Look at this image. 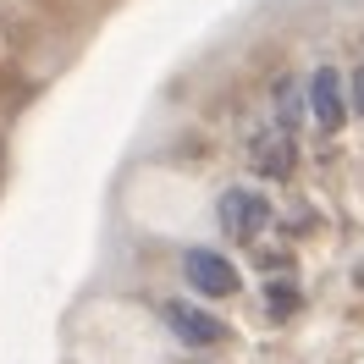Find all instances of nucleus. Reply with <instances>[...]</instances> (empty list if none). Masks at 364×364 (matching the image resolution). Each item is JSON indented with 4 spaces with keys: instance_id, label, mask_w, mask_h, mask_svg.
I'll return each mask as SVG.
<instances>
[{
    "instance_id": "1",
    "label": "nucleus",
    "mask_w": 364,
    "mask_h": 364,
    "mask_svg": "<svg viewBox=\"0 0 364 364\" xmlns=\"http://www.w3.org/2000/svg\"><path fill=\"white\" fill-rule=\"evenodd\" d=\"M155 309H160V320H166V331L177 342H188V348H215V342H227V320H215L210 309L188 304V298H160Z\"/></svg>"
},
{
    "instance_id": "2",
    "label": "nucleus",
    "mask_w": 364,
    "mask_h": 364,
    "mask_svg": "<svg viewBox=\"0 0 364 364\" xmlns=\"http://www.w3.org/2000/svg\"><path fill=\"white\" fill-rule=\"evenodd\" d=\"M215 215H221V232H227L232 243H254L259 232L271 227V199L259 188H227Z\"/></svg>"
},
{
    "instance_id": "3",
    "label": "nucleus",
    "mask_w": 364,
    "mask_h": 364,
    "mask_svg": "<svg viewBox=\"0 0 364 364\" xmlns=\"http://www.w3.org/2000/svg\"><path fill=\"white\" fill-rule=\"evenodd\" d=\"M182 282L205 298H232L237 293V265L215 249H188L182 254Z\"/></svg>"
},
{
    "instance_id": "4",
    "label": "nucleus",
    "mask_w": 364,
    "mask_h": 364,
    "mask_svg": "<svg viewBox=\"0 0 364 364\" xmlns=\"http://www.w3.org/2000/svg\"><path fill=\"white\" fill-rule=\"evenodd\" d=\"M249 160L265 171V177H293V166H298V138L276 133V127H254V133H249Z\"/></svg>"
},
{
    "instance_id": "5",
    "label": "nucleus",
    "mask_w": 364,
    "mask_h": 364,
    "mask_svg": "<svg viewBox=\"0 0 364 364\" xmlns=\"http://www.w3.org/2000/svg\"><path fill=\"white\" fill-rule=\"evenodd\" d=\"M309 111H315V122L331 133V127H342V116H348V94H342V72L337 67H320L315 77H309Z\"/></svg>"
},
{
    "instance_id": "6",
    "label": "nucleus",
    "mask_w": 364,
    "mask_h": 364,
    "mask_svg": "<svg viewBox=\"0 0 364 364\" xmlns=\"http://www.w3.org/2000/svg\"><path fill=\"white\" fill-rule=\"evenodd\" d=\"M271 105H276L271 127H276V133H287V138H298V127H304V94H298L293 77H276V83H271Z\"/></svg>"
},
{
    "instance_id": "7",
    "label": "nucleus",
    "mask_w": 364,
    "mask_h": 364,
    "mask_svg": "<svg viewBox=\"0 0 364 364\" xmlns=\"http://www.w3.org/2000/svg\"><path fill=\"white\" fill-rule=\"evenodd\" d=\"M265 298H271V315H276V320L298 309V287H293V282H271V287H265Z\"/></svg>"
},
{
    "instance_id": "8",
    "label": "nucleus",
    "mask_w": 364,
    "mask_h": 364,
    "mask_svg": "<svg viewBox=\"0 0 364 364\" xmlns=\"http://www.w3.org/2000/svg\"><path fill=\"white\" fill-rule=\"evenodd\" d=\"M348 83H353V111H359V116H364V67H359V72H353V77H348Z\"/></svg>"
}]
</instances>
